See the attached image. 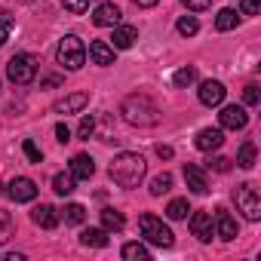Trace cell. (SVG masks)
<instances>
[{
  "mask_svg": "<svg viewBox=\"0 0 261 261\" xmlns=\"http://www.w3.org/2000/svg\"><path fill=\"white\" fill-rule=\"evenodd\" d=\"M62 218H65V224H83L86 221V209L80 203H68L65 212H62Z\"/></svg>",
  "mask_w": 261,
  "mask_h": 261,
  "instance_id": "4316f807",
  "label": "cell"
},
{
  "mask_svg": "<svg viewBox=\"0 0 261 261\" xmlns=\"http://www.w3.org/2000/svg\"><path fill=\"white\" fill-rule=\"evenodd\" d=\"M181 4H185L191 13H203V10H209V7H212V0H181Z\"/></svg>",
  "mask_w": 261,
  "mask_h": 261,
  "instance_id": "8d00e7d4",
  "label": "cell"
},
{
  "mask_svg": "<svg viewBox=\"0 0 261 261\" xmlns=\"http://www.w3.org/2000/svg\"><path fill=\"white\" fill-rule=\"evenodd\" d=\"M258 7H261V0H240V13L243 16H258Z\"/></svg>",
  "mask_w": 261,
  "mask_h": 261,
  "instance_id": "d590c367",
  "label": "cell"
},
{
  "mask_svg": "<svg viewBox=\"0 0 261 261\" xmlns=\"http://www.w3.org/2000/svg\"><path fill=\"white\" fill-rule=\"evenodd\" d=\"M233 203H237V209L249 218V221H258L261 218V197H258V191H255V185H237V191H233Z\"/></svg>",
  "mask_w": 261,
  "mask_h": 261,
  "instance_id": "5b68a950",
  "label": "cell"
},
{
  "mask_svg": "<svg viewBox=\"0 0 261 261\" xmlns=\"http://www.w3.org/2000/svg\"><path fill=\"white\" fill-rule=\"evenodd\" d=\"M120 114L129 126H139V129H148V126L160 123V108L148 95H126L123 105H120Z\"/></svg>",
  "mask_w": 261,
  "mask_h": 261,
  "instance_id": "6da1fadb",
  "label": "cell"
},
{
  "mask_svg": "<svg viewBox=\"0 0 261 261\" xmlns=\"http://www.w3.org/2000/svg\"><path fill=\"white\" fill-rule=\"evenodd\" d=\"M89 59L101 68H108V65H114V46L105 43V40H92L89 43Z\"/></svg>",
  "mask_w": 261,
  "mask_h": 261,
  "instance_id": "d6986e66",
  "label": "cell"
},
{
  "mask_svg": "<svg viewBox=\"0 0 261 261\" xmlns=\"http://www.w3.org/2000/svg\"><path fill=\"white\" fill-rule=\"evenodd\" d=\"M56 59H59V65H62L65 71H80L83 62H86V46H83V40L74 37V34L62 37V40H59V49H56Z\"/></svg>",
  "mask_w": 261,
  "mask_h": 261,
  "instance_id": "3957f363",
  "label": "cell"
},
{
  "mask_svg": "<svg viewBox=\"0 0 261 261\" xmlns=\"http://www.w3.org/2000/svg\"><path fill=\"white\" fill-rule=\"evenodd\" d=\"M101 227L105 230H114V233H120L123 227H126V218H123V212H117V209H101Z\"/></svg>",
  "mask_w": 261,
  "mask_h": 261,
  "instance_id": "7402d4cb",
  "label": "cell"
},
{
  "mask_svg": "<svg viewBox=\"0 0 261 261\" xmlns=\"http://www.w3.org/2000/svg\"><path fill=\"white\" fill-rule=\"evenodd\" d=\"M209 169H215V172H227V169H230V160H227V157H212V160H209Z\"/></svg>",
  "mask_w": 261,
  "mask_h": 261,
  "instance_id": "74e56055",
  "label": "cell"
},
{
  "mask_svg": "<svg viewBox=\"0 0 261 261\" xmlns=\"http://www.w3.org/2000/svg\"><path fill=\"white\" fill-rule=\"evenodd\" d=\"M221 142H224V133L218 126H206L197 133V148L200 151H215V148H221Z\"/></svg>",
  "mask_w": 261,
  "mask_h": 261,
  "instance_id": "2e32d148",
  "label": "cell"
},
{
  "mask_svg": "<svg viewBox=\"0 0 261 261\" xmlns=\"http://www.w3.org/2000/svg\"><path fill=\"white\" fill-rule=\"evenodd\" d=\"M123 258H126V261H148L151 252H148V246H142V243H126V246H123Z\"/></svg>",
  "mask_w": 261,
  "mask_h": 261,
  "instance_id": "603a6c76",
  "label": "cell"
},
{
  "mask_svg": "<svg viewBox=\"0 0 261 261\" xmlns=\"http://www.w3.org/2000/svg\"><path fill=\"white\" fill-rule=\"evenodd\" d=\"M31 221H34L37 227H43V230H53V227L62 221V215H59V209H56V206L40 203V206H34V209H31Z\"/></svg>",
  "mask_w": 261,
  "mask_h": 261,
  "instance_id": "9c48e42d",
  "label": "cell"
},
{
  "mask_svg": "<svg viewBox=\"0 0 261 261\" xmlns=\"http://www.w3.org/2000/svg\"><path fill=\"white\" fill-rule=\"evenodd\" d=\"M188 212H191V206H188V200H172L169 206H166V215L172 218V221H181V218H188Z\"/></svg>",
  "mask_w": 261,
  "mask_h": 261,
  "instance_id": "f1b7e54d",
  "label": "cell"
},
{
  "mask_svg": "<svg viewBox=\"0 0 261 261\" xmlns=\"http://www.w3.org/2000/svg\"><path fill=\"white\" fill-rule=\"evenodd\" d=\"M0 22H4V25H13V16H10V13L4 10V13H0Z\"/></svg>",
  "mask_w": 261,
  "mask_h": 261,
  "instance_id": "ee69618b",
  "label": "cell"
},
{
  "mask_svg": "<svg viewBox=\"0 0 261 261\" xmlns=\"http://www.w3.org/2000/svg\"><path fill=\"white\" fill-rule=\"evenodd\" d=\"M224 95H227V89H224V83H221V80H206V83H200V101H203L206 108L221 105V101H224Z\"/></svg>",
  "mask_w": 261,
  "mask_h": 261,
  "instance_id": "8fae6325",
  "label": "cell"
},
{
  "mask_svg": "<svg viewBox=\"0 0 261 261\" xmlns=\"http://www.w3.org/2000/svg\"><path fill=\"white\" fill-rule=\"evenodd\" d=\"M10 200H16V203H31L34 197H37V185L31 181V178H25V175H19V178H13L10 181Z\"/></svg>",
  "mask_w": 261,
  "mask_h": 261,
  "instance_id": "ba28073f",
  "label": "cell"
},
{
  "mask_svg": "<svg viewBox=\"0 0 261 261\" xmlns=\"http://www.w3.org/2000/svg\"><path fill=\"white\" fill-rule=\"evenodd\" d=\"M157 157L160 160H172V148L169 145H157Z\"/></svg>",
  "mask_w": 261,
  "mask_h": 261,
  "instance_id": "ab89813d",
  "label": "cell"
},
{
  "mask_svg": "<svg viewBox=\"0 0 261 261\" xmlns=\"http://www.w3.org/2000/svg\"><path fill=\"white\" fill-rule=\"evenodd\" d=\"M7 77H10L13 83H19V86H28V83L37 77V62H34L28 53H19V56H13L10 65H7Z\"/></svg>",
  "mask_w": 261,
  "mask_h": 261,
  "instance_id": "8992f818",
  "label": "cell"
},
{
  "mask_svg": "<svg viewBox=\"0 0 261 261\" xmlns=\"http://www.w3.org/2000/svg\"><path fill=\"white\" fill-rule=\"evenodd\" d=\"M136 7H157V0H133Z\"/></svg>",
  "mask_w": 261,
  "mask_h": 261,
  "instance_id": "b9f144b4",
  "label": "cell"
},
{
  "mask_svg": "<svg viewBox=\"0 0 261 261\" xmlns=\"http://www.w3.org/2000/svg\"><path fill=\"white\" fill-rule=\"evenodd\" d=\"M74 185H77V178L71 175V169H68V172H56V175H53V191H56L59 197L74 194Z\"/></svg>",
  "mask_w": 261,
  "mask_h": 261,
  "instance_id": "44dd1931",
  "label": "cell"
},
{
  "mask_svg": "<svg viewBox=\"0 0 261 261\" xmlns=\"http://www.w3.org/2000/svg\"><path fill=\"white\" fill-rule=\"evenodd\" d=\"M169 188H172V175H169V172H160V175L151 178V194H154V197L169 194Z\"/></svg>",
  "mask_w": 261,
  "mask_h": 261,
  "instance_id": "83f0119b",
  "label": "cell"
},
{
  "mask_svg": "<svg viewBox=\"0 0 261 261\" xmlns=\"http://www.w3.org/2000/svg\"><path fill=\"white\" fill-rule=\"evenodd\" d=\"M92 172H95V160H92L89 154H77V157L71 160V175H74L77 181H89Z\"/></svg>",
  "mask_w": 261,
  "mask_h": 261,
  "instance_id": "ac0fdd59",
  "label": "cell"
},
{
  "mask_svg": "<svg viewBox=\"0 0 261 261\" xmlns=\"http://www.w3.org/2000/svg\"><path fill=\"white\" fill-rule=\"evenodd\" d=\"M139 227H142V237L148 240V243H154V246H163V249H169L172 243H175V237H172V230L157 218V215H142L139 218Z\"/></svg>",
  "mask_w": 261,
  "mask_h": 261,
  "instance_id": "277c9868",
  "label": "cell"
},
{
  "mask_svg": "<svg viewBox=\"0 0 261 261\" xmlns=\"http://www.w3.org/2000/svg\"><path fill=\"white\" fill-rule=\"evenodd\" d=\"M77 133H80V139H89L95 133V117H83L80 126H77Z\"/></svg>",
  "mask_w": 261,
  "mask_h": 261,
  "instance_id": "836d02e7",
  "label": "cell"
},
{
  "mask_svg": "<svg viewBox=\"0 0 261 261\" xmlns=\"http://www.w3.org/2000/svg\"><path fill=\"white\" fill-rule=\"evenodd\" d=\"M10 40V25H4V22H0V46H4Z\"/></svg>",
  "mask_w": 261,
  "mask_h": 261,
  "instance_id": "60d3db41",
  "label": "cell"
},
{
  "mask_svg": "<svg viewBox=\"0 0 261 261\" xmlns=\"http://www.w3.org/2000/svg\"><path fill=\"white\" fill-rule=\"evenodd\" d=\"M22 151H25V157H28L31 163H43V151L34 145V139H25V142H22Z\"/></svg>",
  "mask_w": 261,
  "mask_h": 261,
  "instance_id": "1f68e13d",
  "label": "cell"
},
{
  "mask_svg": "<svg viewBox=\"0 0 261 261\" xmlns=\"http://www.w3.org/2000/svg\"><path fill=\"white\" fill-rule=\"evenodd\" d=\"M80 243L83 246H92V249H105L108 246V230L105 227H86L80 233Z\"/></svg>",
  "mask_w": 261,
  "mask_h": 261,
  "instance_id": "ffe728a7",
  "label": "cell"
},
{
  "mask_svg": "<svg viewBox=\"0 0 261 261\" xmlns=\"http://www.w3.org/2000/svg\"><path fill=\"white\" fill-rule=\"evenodd\" d=\"M237 166L240 169H252L255 166V142H243V148L237 154Z\"/></svg>",
  "mask_w": 261,
  "mask_h": 261,
  "instance_id": "484cf974",
  "label": "cell"
},
{
  "mask_svg": "<svg viewBox=\"0 0 261 261\" xmlns=\"http://www.w3.org/2000/svg\"><path fill=\"white\" fill-rule=\"evenodd\" d=\"M111 40H114V43H111L114 49H129V46L139 40V31H136L133 25H123V22H120V25H114V37H111Z\"/></svg>",
  "mask_w": 261,
  "mask_h": 261,
  "instance_id": "e0dca14e",
  "label": "cell"
},
{
  "mask_svg": "<svg viewBox=\"0 0 261 261\" xmlns=\"http://www.w3.org/2000/svg\"><path fill=\"white\" fill-rule=\"evenodd\" d=\"M237 22H240V13L230 10V7L215 16V28H218V31H230V28H237Z\"/></svg>",
  "mask_w": 261,
  "mask_h": 261,
  "instance_id": "cb8c5ba5",
  "label": "cell"
},
{
  "mask_svg": "<svg viewBox=\"0 0 261 261\" xmlns=\"http://www.w3.org/2000/svg\"><path fill=\"white\" fill-rule=\"evenodd\" d=\"M175 28H178V34H181V37H194V34L200 31V22H197L194 16H181Z\"/></svg>",
  "mask_w": 261,
  "mask_h": 261,
  "instance_id": "4dcf8cb0",
  "label": "cell"
},
{
  "mask_svg": "<svg viewBox=\"0 0 261 261\" xmlns=\"http://www.w3.org/2000/svg\"><path fill=\"white\" fill-rule=\"evenodd\" d=\"M120 19H123V13H120V7H114V4H101V7H95V13H92V22H95L98 28H114V25H120Z\"/></svg>",
  "mask_w": 261,
  "mask_h": 261,
  "instance_id": "7c38bea8",
  "label": "cell"
},
{
  "mask_svg": "<svg viewBox=\"0 0 261 261\" xmlns=\"http://www.w3.org/2000/svg\"><path fill=\"white\" fill-rule=\"evenodd\" d=\"M185 181H188V188L194 194H206L209 191V178H206V172L197 163H185Z\"/></svg>",
  "mask_w": 261,
  "mask_h": 261,
  "instance_id": "9a60e30c",
  "label": "cell"
},
{
  "mask_svg": "<svg viewBox=\"0 0 261 261\" xmlns=\"http://www.w3.org/2000/svg\"><path fill=\"white\" fill-rule=\"evenodd\" d=\"M145 157L142 154H129V151H123V154H117L114 157V163H111V178H114V185H120V188H139L142 185V178H145Z\"/></svg>",
  "mask_w": 261,
  "mask_h": 261,
  "instance_id": "7a4b0ae2",
  "label": "cell"
},
{
  "mask_svg": "<svg viewBox=\"0 0 261 261\" xmlns=\"http://www.w3.org/2000/svg\"><path fill=\"white\" fill-rule=\"evenodd\" d=\"M56 139H59L62 145L71 142V129H68V123H59V126H56Z\"/></svg>",
  "mask_w": 261,
  "mask_h": 261,
  "instance_id": "f35d334b",
  "label": "cell"
},
{
  "mask_svg": "<svg viewBox=\"0 0 261 261\" xmlns=\"http://www.w3.org/2000/svg\"><path fill=\"white\" fill-rule=\"evenodd\" d=\"M191 233H194L200 243H209V240L215 237L212 215H209V212H194V215H191Z\"/></svg>",
  "mask_w": 261,
  "mask_h": 261,
  "instance_id": "30bf717a",
  "label": "cell"
},
{
  "mask_svg": "<svg viewBox=\"0 0 261 261\" xmlns=\"http://www.w3.org/2000/svg\"><path fill=\"white\" fill-rule=\"evenodd\" d=\"M212 224H215V237H221V240H233L237 237V221H233V215L227 209H215Z\"/></svg>",
  "mask_w": 261,
  "mask_h": 261,
  "instance_id": "5bb4252c",
  "label": "cell"
},
{
  "mask_svg": "<svg viewBox=\"0 0 261 261\" xmlns=\"http://www.w3.org/2000/svg\"><path fill=\"white\" fill-rule=\"evenodd\" d=\"M172 83H175L178 89L194 86V83H197V68H191V65H188V68H178V71L172 74Z\"/></svg>",
  "mask_w": 261,
  "mask_h": 261,
  "instance_id": "d4e9b609",
  "label": "cell"
},
{
  "mask_svg": "<svg viewBox=\"0 0 261 261\" xmlns=\"http://www.w3.org/2000/svg\"><path fill=\"white\" fill-rule=\"evenodd\" d=\"M62 7L68 13H86L89 10V0H62Z\"/></svg>",
  "mask_w": 261,
  "mask_h": 261,
  "instance_id": "e575fe53",
  "label": "cell"
},
{
  "mask_svg": "<svg viewBox=\"0 0 261 261\" xmlns=\"http://www.w3.org/2000/svg\"><path fill=\"white\" fill-rule=\"evenodd\" d=\"M13 230H16V224H13V215H10L7 209H0V246H4V243L13 237Z\"/></svg>",
  "mask_w": 261,
  "mask_h": 261,
  "instance_id": "f546056e",
  "label": "cell"
},
{
  "mask_svg": "<svg viewBox=\"0 0 261 261\" xmlns=\"http://www.w3.org/2000/svg\"><path fill=\"white\" fill-rule=\"evenodd\" d=\"M86 105H89V92H71V95H65L62 101H56L53 111H56V114H77V111H83Z\"/></svg>",
  "mask_w": 261,
  "mask_h": 261,
  "instance_id": "4fadbf2b",
  "label": "cell"
},
{
  "mask_svg": "<svg viewBox=\"0 0 261 261\" xmlns=\"http://www.w3.org/2000/svg\"><path fill=\"white\" fill-rule=\"evenodd\" d=\"M243 101H246V105H252V108H255V105H261V89H258L255 83H249V86L243 89Z\"/></svg>",
  "mask_w": 261,
  "mask_h": 261,
  "instance_id": "d6a6232c",
  "label": "cell"
},
{
  "mask_svg": "<svg viewBox=\"0 0 261 261\" xmlns=\"http://www.w3.org/2000/svg\"><path fill=\"white\" fill-rule=\"evenodd\" d=\"M59 83H62V77H46L43 80V86H59Z\"/></svg>",
  "mask_w": 261,
  "mask_h": 261,
  "instance_id": "7bdbcfd3",
  "label": "cell"
},
{
  "mask_svg": "<svg viewBox=\"0 0 261 261\" xmlns=\"http://www.w3.org/2000/svg\"><path fill=\"white\" fill-rule=\"evenodd\" d=\"M218 120H221V129H233V133H237V129H246L249 114H246L243 105H227V108H221Z\"/></svg>",
  "mask_w": 261,
  "mask_h": 261,
  "instance_id": "52a82bcc",
  "label": "cell"
}]
</instances>
